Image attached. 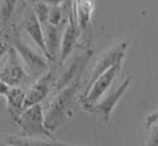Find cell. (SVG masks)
Returning <instances> with one entry per match:
<instances>
[{
  "label": "cell",
  "instance_id": "6da1fadb",
  "mask_svg": "<svg viewBox=\"0 0 158 146\" xmlns=\"http://www.w3.org/2000/svg\"><path fill=\"white\" fill-rule=\"evenodd\" d=\"M81 77L77 78L60 89L59 92L54 93L52 97L48 100L44 108V120L45 127L51 133L56 131L59 127L65 126L74 115V105L76 102H80L81 89Z\"/></svg>",
  "mask_w": 158,
  "mask_h": 146
},
{
  "label": "cell",
  "instance_id": "7a4b0ae2",
  "mask_svg": "<svg viewBox=\"0 0 158 146\" xmlns=\"http://www.w3.org/2000/svg\"><path fill=\"white\" fill-rule=\"evenodd\" d=\"M91 56H92V48L83 45V47L76 48V52H73L62 64L56 63V77L52 94L68 86L74 79L80 78L84 66L89 62Z\"/></svg>",
  "mask_w": 158,
  "mask_h": 146
},
{
  "label": "cell",
  "instance_id": "3957f363",
  "mask_svg": "<svg viewBox=\"0 0 158 146\" xmlns=\"http://www.w3.org/2000/svg\"><path fill=\"white\" fill-rule=\"evenodd\" d=\"M121 68H123V60L117 62L114 66H111L107 71L103 72L99 78H96L88 89L81 92L80 102H78V104L83 106L85 111H88V109L95 104V102H98L103 94L115 83V81H117L118 75H120V72H121Z\"/></svg>",
  "mask_w": 158,
  "mask_h": 146
},
{
  "label": "cell",
  "instance_id": "277c9868",
  "mask_svg": "<svg viewBox=\"0 0 158 146\" xmlns=\"http://www.w3.org/2000/svg\"><path fill=\"white\" fill-rule=\"evenodd\" d=\"M15 123L21 127V133L25 136L52 139V133L45 127L44 108L41 104H35L25 108Z\"/></svg>",
  "mask_w": 158,
  "mask_h": 146
},
{
  "label": "cell",
  "instance_id": "5b68a950",
  "mask_svg": "<svg viewBox=\"0 0 158 146\" xmlns=\"http://www.w3.org/2000/svg\"><path fill=\"white\" fill-rule=\"evenodd\" d=\"M7 42H10V45H13L15 49H17V52L19 53L22 62L28 67L29 74L35 75V77H40L41 74H44L48 70L50 60L44 56L43 52H37L32 47L26 45L22 41L21 36L18 34L17 30H14V32H11L8 34Z\"/></svg>",
  "mask_w": 158,
  "mask_h": 146
},
{
  "label": "cell",
  "instance_id": "8992f818",
  "mask_svg": "<svg viewBox=\"0 0 158 146\" xmlns=\"http://www.w3.org/2000/svg\"><path fill=\"white\" fill-rule=\"evenodd\" d=\"M129 85H131V77H127L125 79H123L121 82L115 81V83L103 94L98 102H95L88 109V112L99 116L102 119V121H105V123H109L115 105L123 98V96L128 90Z\"/></svg>",
  "mask_w": 158,
  "mask_h": 146
},
{
  "label": "cell",
  "instance_id": "52a82bcc",
  "mask_svg": "<svg viewBox=\"0 0 158 146\" xmlns=\"http://www.w3.org/2000/svg\"><path fill=\"white\" fill-rule=\"evenodd\" d=\"M128 45L129 44L127 40L120 41V42H117V44H114L113 47L109 48L105 53H102V56L96 60L92 71L89 72V77H88V79L85 81V83H84L83 90L88 89V87L92 85V82L95 81L96 78L101 77L105 71H107L111 66H114L115 63L120 62V60H124L127 49H128ZM83 90H81V92H83Z\"/></svg>",
  "mask_w": 158,
  "mask_h": 146
},
{
  "label": "cell",
  "instance_id": "ba28073f",
  "mask_svg": "<svg viewBox=\"0 0 158 146\" xmlns=\"http://www.w3.org/2000/svg\"><path fill=\"white\" fill-rule=\"evenodd\" d=\"M55 77H56V63H54V66L50 67L44 74H41L32 83V86L26 90L25 108H29V106L35 104H41V101H44L50 94H52Z\"/></svg>",
  "mask_w": 158,
  "mask_h": 146
},
{
  "label": "cell",
  "instance_id": "9c48e42d",
  "mask_svg": "<svg viewBox=\"0 0 158 146\" xmlns=\"http://www.w3.org/2000/svg\"><path fill=\"white\" fill-rule=\"evenodd\" d=\"M0 79L4 81L8 86H21L29 79V72L25 70L22 59L13 45L8 47L7 60L0 71Z\"/></svg>",
  "mask_w": 158,
  "mask_h": 146
},
{
  "label": "cell",
  "instance_id": "30bf717a",
  "mask_svg": "<svg viewBox=\"0 0 158 146\" xmlns=\"http://www.w3.org/2000/svg\"><path fill=\"white\" fill-rule=\"evenodd\" d=\"M83 32L84 30L78 26L74 14H73V10H72L70 14H69L68 21H66V25H65V27H63L62 40H60L59 59H58V62H56L58 64H62V63L76 51Z\"/></svg>",
  "mask_w": 158,
  "mask_h": 146
},
{
  "label": "cell",
  "instance_id": "8fae6325",
  "mask_svg": "<svg viewBox=\"0 0 158 146\" xmlns=\"http://www.w3.org/2000/svg\"><path fill=\"white\" fill-rule=\"evenodd\" d=\"M22 29L26 32L36 44V47L43 52V55L47 57V47H45L44 41V32H43V23L39 21L37 15L35 14L33 7L26 8V11L22 15ZM48 59V57H47Z\"/></svg>",
  "mask_w": 158,
  "mask_h": 146
},
{
  "label": "cell",
  "instance_id": "7c38bea8",
  "mask_svg": "<svg viewBox=\"0 0 158 146\" xmlns=\"http://www.w3.org/2000/svg\"><path fill=\"white\" fill-rule=\"evenodd\" d=\"M65 25L55 26L51 25L50 22L43 23L44 41H45V47H47V57L50 60V63H56L58 59H59L60 40H62V33Z\"/></svg>",
  "mask_w": 158,
  "mask_h": 146
},
{
  "label": "cell",
  "instance_id": "4fadbf2b",
  "mask_svg": "<svg viewBox=\"0 0 158 146\" xmlns=\"http://www.w3.org/2000/svg\"><path fill=\"white\" fill-rule=\"evenodd\" d=\"M6 100H7V111L10 117L15 123L22 111L25 109V97L26 90L21 86H10L8 92L6 93Z\"/></svg>",
  "mask_w": 158,
  "mask_h": 146
},
{
  "label": "cell",
  "instance_id": "5bb4252c",
  "mask_svg": "<svg viewBox=\"0 0 158 146\" xmlns=\"http://www.w3.org/2000/svg\"><path fill=\"white\" fill-rule=\"evenodd\" d=\"M72 10L78 26L85 32L92 21V15L95 11V2L94 0H72Z\"/></svg>",
  "mask_w": 158,
  "mask_h": 146
},
{
  "label": "cell",
  "instance_id": "9a60e30c",
  "mask_svg": "<svg viewBox=\"0 0 158 146\" xmlns=\"http://www.w3.org/2000/svg\"><path fill=\"white\" fill-rule=\"evenodd\" d=\"M47 145H68L65 142H56L54 139L32 138L21 134L18 135H0V146H47Z\"/></svg>",
  "mask_w": 158,
  "mask_h": 146
},
{
  "label": "cell",
  "instance_id": "2e32d148",
  "mask_svg": "<svg viewBox=\"0 0 158 146\" xmlns=\"http://www.w3.org/2000/svg\"><path fill=\"white\" fill-rule=\"evenodd\" d=\"M15 7H17V0H3L2 7H0V26L6 27L11 21Z\"/></svg>",
  "mask_w": 158,
  "mask_h": 146
},
{
  "label": "cell",
  "instance_id": "e0dca14e",
  "mask_svg": "<svg viewBox=\"0 0 158 146\" xmlns=\"http://www.w3.org/2000/svg\"><path fill=\"white\" fill-rule=\"evenodd\" d=\"M50 8H51V4L45 3L44 0H35V3H33V10H35V14L37 15L39 21H40L41 23H45L48 21Z\"/></svg>",
  "mask_w": 158,
  "mask_h": 146
},
{
  "label": "cell",
  "instance_id": "ac0fdd59",
  "mask_svg": "<svg viewBox=\"0 0 158 146\" xmlns=\"http://www.w3.org/2000/svg\"><path fill=\"white\" fill-rule=\"evenodd\" d=\"M148 127V136L146 139V145H158V121L151 123Z\"/></svg>",
  "mask_w": 158,
  "mask_h": 146
},
{
  "label": "cell",
  "instance_id": "d6986e66",
  "mask_svg": "<svg viewBox=\"0 0 158 146\" xmlns=\"http://www.w3.org/2000/svg\"><path fill=\"white\" fill-rule=\"evenodd\" d=\"M154 121H158V111L153 112V113H150L147 117H146V126H150V124L154 123Z\"/></svg>",
  "mask_w": 158,
  "mask_h": 146
},
{
  "label": "cell",
  "instance_id": "ffe728a7",
  "mask_svg": "<svg viewBox=\"0 0 158 146\" xmlns=\"http://www.w3.org/2000/svg\"><path fill=\"white\" fill-rule=\"evenodd\" d=\"M8 47H10V44H8L7 41H0V59H2L4 55H7Z\"/></svg>",
  "mask_w": 158,
  "mask_h": 146
},
{
  "label": "cell",
  "instance_id": "44dd1931",
  "mask_svg": "<svg viewBox=\"0 0 158 146\" xmlns=\"http://www.w3.org/2000/svg\"><path fill=\"white\" fill-rule=\"evenodd\" d=\"M8 89H10V86H8L4 81L0 79V96H6V93L8 92Z\"/></svg>",
  "mask_w": 158,
  "mask_h": 146
},
{
  "label": "cell",
  "instance_id": "7402d4cb",
  "mask_svg": "<svg viewBox=\"0 0 158 146\" xmlns=\"http://www.w3.org/2000/svg\"><path fill=\"white\" fill-rule=\"evenodd\" d=\"M44 2H45V3H48V4H51V6H52V4H60V3H62L63 0H44Z\"/></svg>",
  "mask_w": 158,
  "mask_h": 146
},
{
  "label": "cell",
  "instance_id": "603a6c76",
  "mask_svg": "<svg viewBox=\"0 0 158 146\" xmlns=\"http://www.w3.org/2000/svg\"><path fill=\"white\" fill-rule=\"evenodd\" d=\"M0 27H2V26H0Z\"/></svg>",
  "mask_w": 158,
  "mask_h": 146
}]
</instances>
